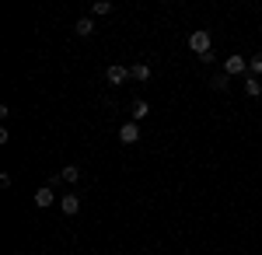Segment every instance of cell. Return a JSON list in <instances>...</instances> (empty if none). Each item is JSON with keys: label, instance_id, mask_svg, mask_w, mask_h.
Listing matches in <instances>:
<instances>
[{"label": "cell", "instance_id": "1", "mask_svg": "<svg viewBox=\"0 0 262 255\" xmlns=\"http://www.w3.org/2000/svg\"><path fill=\"white\" fill-rule=\"evenodd\" d=\"M189 49H192V53H196V56H206V53H210V32H192V35H189Z\"/></svg>", "mask_w": 262, "mask_h": 255}, {"label": "cell", "instance_id": "2", "mask_svg": "<svg viewBox=\"0 0 262 255\" xmlns=\"http://www.w3.org/2000/svg\"><path fill=\"white\" fill-rule=\"evenodd\" d=\"M245 70H248V67H245V56H238V53L224 59V74H227V77H234V74H245Z\"/></svg>", "mask_w": 262, "mask_h": 255}, {"label": "cell", "instance_id": "3", "mask_svg": "<svg viewBox=\"0 0 262 255\" xmlns=\"http://www.w3.org/2000/svg\"><path fill=\"white\" fill-rule=\"evenodd\" d=\"M119 140H122V143H137V140H140V126H137V122L119 126Z\"/></svg>", "mask_w": 262, "mask_h": 255}, {"label": "cell", "instance_id": "4", "mask_svg": "<svg viewBox=\"0 0 262 255\" xmlns=\"http://www.w3.org/2000/svg\"><path fill=\"white\" fill-rule=\"evenodd\" d=\"M126 77H129V70H126V67H119V63H112V67L105 70V80H108V84H122Z\"/></svg>", "mask_w": 262, "mask_h": 255}, {"label": "cell", "instance_id": "5", "mask_svg": "<svg viewBox=\"0 0 262 255\" xmlns=\"http://www.w3.org/2000/svg\"><path fill=\"white\" fill-rule=\"evenodd\" d=\"M53 185H42V189H35V206H53Z\"/></svg>", "mask_w": 262, "mask_h": 255}, {"label": "cell", "instance_id": "6", "mask_svg": "<svg viewBox=\"0 0 262 255\" xmlns=\"http://www.w3.org/2000/svg\"><path fill=\"white\" fill-rule=\"evenodd\" d=\"M60 206H63V214H67V217H74L77 210H81V199L70 193V196H63V199H60Z\"/></svg>", "mask_w": 262, "mask_h": 255}, {"label": "cell", "instance_id": "7", "mask_svg": "<svg viewBox=\"0 0 262 255\" xmlns=\"http://www.w3.org/2000/svg\"><path fill=\"white\" fill-rule=\"evenodd\" d=\"M74 32H77L81 39H88V35L95 32V21H91V18H77V25H74Z\"/></svg>", "mask_w": 262, "mask_h": 255}, {"label": "cell", "instance_id": "8", "mask_svg": "<svg viewBox=\"0 0 262 255\" xmlns=\"http://www.w3.org/2000/svg\"><path fill=\"white\" fill-rule=\"evenodd\" d=\"M129 77L133 80H150V67H147V63H133V67H129Z\"/></svg>", "mask_w": 262, "mask_h": 255}, {"label": "cell", "instance_id": "9", "mask_svg": "<svg viewBox=\"0 0 262 255\" xmlns=\"http://www.w3.org/2000/svg\"><path fill=\"white\" fill-rule=\"evenodd\" d=\"M245 95H252V98H259V95H262L259 77H245Z\"/></svg>", "mask_w": 262, "mask_h": 255}, {"label": "cell", "instance_id": "10", "mask_svg": "<svg viewBox=\"0 0 262 255\" xmlns=\"http://www.w3.org/2000/svg\"><path fill=\"white\" fill-rule=\"evenodd\" d=\"M60 175H63V182H77V178H81V168H77V164H67Z\"/></svg>", "mask_w": 262, "mask_h": 255}, {"label": "cell", "instance_id": "11", "mask_svg": "<svg viewBox=\"0 0 262 255\" xmlns=\"http://www.w3.org/2000/svg\"><path fill=\"white\" fill-rule=\"evenodd\" d=\"M147 112H150V105H147V101H133V122H140Z\"/></svg>", "mask_w": 262, "mask_h": 255}, {"label": "cell", "instance_id": "12", "mask_svg": "<svg viewBox=\"0 0 262 255\" xmlns=\"http://www.w3.org/2000/svg\"><path fill=\"white\" fill-rule=\"evenodd\" d=\"M210 84H213V91H227L231 77H227V74H213V80H210Z\"/></svg>", "mask_w": 262, "mask_h": 255}, {"label": "cell", "instance_id": "13", "mask_svg": "<svg viewBox=\"0 0 262 255\" xmlns=\"http://www.w3.org/2000/svg\"><path fill=\"white\" fill-rule=\"evenodd\" d=\"M91 14H112V4H108V0H98V4L91 7Z\"/></svg>", "mask_w": 262, "mask_h": 255}, {"label": "cell", "instance_id": "14", "mask_svg": "<svg viewBox=\"0 0 262 255\" xmlns=\"http://www.w3.org/2000/svg\"><path fill=\"white\" fill-rule=\"evenodd\" d=\"M248 70H252V74H262V53H255V56H252V63H248Z\"/></svg>", "mask_w": 262, "mask_h": 255}]
</instances>
